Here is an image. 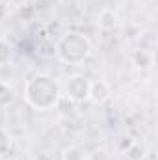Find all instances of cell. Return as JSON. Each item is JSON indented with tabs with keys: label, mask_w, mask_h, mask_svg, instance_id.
Masks as SVG:
<instances>
[{
	"label": "cell",
	"mask_w": 158,
	"mask_h": 160,
	"mask_svg": "<svg viewBox=\"0 0 158 160\" xmlns=\"http://www.w3.org/2000/svg\"><path fill=\"white\" fill-rule=\"evenodd\" d=\"M34 13H36V9H34L32 6H24V8H21V17H22V19H32Z\"/></svg>",
	"instance_id": "14"
},
{
	"label": "cell",
	"mask_w": 158,
	"mask_h": 160,
	"mask_svg": "<svg viewBox=\"0 0 158 160\" xmlns=\"http://www.w3.org/2000/svg\"><path fill=\"white\" fill-rule=\"evenodd\" d=\"M13 60V45L6 38H0V67L9 65Z\"/></svg>",
	"instance_id": "10"
},
{
	"label": "cell",
	"mask_w": 158,
	"mask_h": 160,
	"mask_svg": "<svg viewBox=\"0 0 158 160\" xmlns=\"http://www.w3.org/2000/svg\"><path fill=\"white\" fill-rule=\"evenodd\" d=\"M123 157H125V160H145V157H147V147L143 143L132 140V143L123 151Z\"/></svg>",
	"instance_id": "7"
},
{
	"label": "cell",
	"mask_w": 158,
	"mask_h": 160,
	"mask_svg": "<svg viewBox=\"0 0 158 160\" xmlns=\"http://www.w3.org/2000/svg\"><path fill=\"white\" fill-rule=\"evenodd\" d=\"M117 24H119V15L116 9L104 8V9L99 11V15H97V26H99V30L112 32V30L117 28Z\"/></svg>",
	"instance_id": "5"
},
{
	"label": "cell",
	"mask_w": 158,
	"mask_h": 160,
	"mask_svg": "<svg viewBox=\"0 0 158 160\" xmlns=\"http://www.w3.org/2000/svg\"><path fill=\"white\" fill-rule=\"evenodd\" d=\"M56 110L60 112L62 118H75L77 116V102L71 101L69 97L62 95L60 101H58V104H56Z\"/></svg>",
	"instance_id": "8"
},
{
	"label": "cell",
	"mask_w": 158,
	"mask_h": 160,
	"mask_svg": "<svg viewBox=\"0 0 158 160\" xmlns=\"http://www.w3.org/2000/svg\"><path fill=\"white\" fill-rule=\"evenodd\" d=\"M15 89L9 82H0V108H7L15 102Z\"/></svg>",
	"instance_id": "9"
},
{
	"label": "cell",
	"mask_w": 158,
	"mask_h": 160,
	"mask_svg": "<svg viewBox=\"0 0 158 160\" xmlns=\"http://www.w3.org/2000/svg\"><path fill=\"white\" fill-rule=\"evenodd\" d=\"M128 58H130L132 65H134L136 69H140V71H149L151 65H153V62H155L151 50H145V48H134V50L128 54Z\"/></svg>",
	"instance_id": "6"
},
{
	"label": "cell",
	"mask_w": 158,
	"mask_h": 160,
	"mask_svg": "<svg viewBox=\"0 0 158 160\" xmlns=\"http://www.w3.org/2000/svg\"><path fill=\"white\" fill-rule=\"evenodd\" d=\"M91 50L93 45L89 38L77 30L65 32L54 43V54L65 65H82L91 56Z\"/></svg>",
	"instance_id": "2"
},
{
	"label": "cell",
	"mask_w": 158,
	"mask_h": 160,
	"mask_svg": "<svg viewBox=\"0 0 158 160\" xmlns=\"http://www.w3.org/2000/svg\"><path fill=\"white\" fill-rule=\"evenodd\" d=\"M110 97H112V88H110L108 82H104V80H95V82H91L87 101H91L93 104H104Z\"/></svg>",
	"instance_id": "4"
},
{
	"label": "cell",
	"mask_w": 158,
	"mask_h": 160,
	"mask_svg": "<svg viewBox=\"0 0 158 160\" xmlns=\"http://www.w3.org/2000/svg\"><path fill=\"white\" fill-rule=\"evenodd\" d=\"M6 17V8H4V4H0V21Z\"/></svg>",
	"instance_id": "15"
},
{
	"label": "cell",
	"mask_w": 158,
	"mask_h": 160,
	"mask_svg": "<svg viewBox=\"0 0 158 160\" xmlns=\"http://www.w3.org/2000/svg\"><path fill=\"white\" fill-rule=\"evenodd\" d=\"M22 97L30 108L47 112L56 108L62 97V86L50 73H34L24 84Z\"/></svg>",
	"instance_id": "1"
},
{
	"label": "cell",
	"mask_w": 158,
	"mask_h": 160,
	"mask_svg": "<svg viewBox=\"0 0 158 160\" xmlns=\"http://www.w3.org/2000/svg\"><path fill=\"white\" fill-rule=\"evenodd\" d=\"M89 86H91V80L87 77H84V75H71L67 78V82H65V86H63V91H65L63 95L69 97L71 101H75L77 104L84 102L89 97Z\"/></svg>",
	"instance_id": "3"
},
{
	"label": "cell",
	"mask_w": 158,
	"mask_h": 160,
	"mask_svg": "<svg viewBox=\"0 0 158 160\" xmlns=\"http://www.w3.org/2000/svg\"><path fill=\"white\" fill-rule=\"evenodd\" d=\"M11 134H9V130H6L4 127H0V157H4V155H7L9 151H11Z\"/></svg>",
	"instance_id": "11"
},
{
	"label": "cell",
	"mask_w": 158,
	"mask_h": 160,
	"mask_svg": "<svg viewBox=\"0 0 158 160\" xmlns=\"http://www.w3.org/2000/svg\"><path fill=\"white\" fill-rule=\"evenodd\" d=\"M86 160H112V158H110V155H108L106 149H93L86 157Z\"/></svg>",
	"instance_id": "13"
},
{
	"label": "cell",
	"mask_w": 158,
	"mask_h": 160,
	"mask_svg": "<svg viewBox=\"0 0 158 160\" xmlns=\"http://www.w3.org/2000/svg\"><path fill=\"white\" fill-rule=\"evenodd\" d=\"M62 160H86V157H84V151H82L80 147L71 145V147H65V149H63Z\"/></svg>",
	"instance_id": "12"
}]
</instances>
